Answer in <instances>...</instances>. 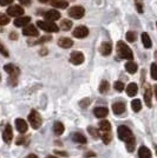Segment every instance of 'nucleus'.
I'll return each instance as SVG.
<instances>
[{
	"instance_id": "1",
	"label": "nucleus",
	"mask_w": 157,
	"mask_h": 158,
	"mask_svg": "<svg viewBox=\"0 0 157 158\" xmlns=\"http://www.w3.org/2000/svg\"><path fill=\"white\" fill-rule=\"evenodd\" d=\"M117 133L119 139L126 143V150L129 152L134 151L135 150V145H136V140H135V137H134L130 129L125 125H121L118 126Z\"/></svg>"
},
{
	"instance_id": "2",
	"label": "nucleus",
	"mask_w": 157,
	"mask_h": 158,
	"mask_svg": "<svg viewBox=\"0 0 157 158\" xmlns=\"http://www.w3.org/2000/svg\"><path fill=\"white\" fill-rule=\"evenodd\" d=\"M117 53L118 56L121 58H123V59L132 60V58H134V54H132L131 48L125 43H123V41H118L117 43Z\"/></svg>"
},
{
	"instance_id": "3",
	"label": "nucleus",
	"mask_w": 157,
	"mask_h": 158,
	"mask_svg": "<svg viewBox=\"0 0 157 158\" xmlns=\"http://www.w3.org/2000/svg\"><path fill=\"white\" fill-rule=\"evenodd\" d=\"M4 70L6 71L8 74H10V81L12 85H15L17 84V80H18V76H19V69L15 67L12 64H7V65L4 66Z\"/></svg>"
},
{
	"instance_id": "4",
	"label": "nucleus",
	"mask_w": 157,
	"mask_h": 158,
	"mask_svg": "<svg viewBox=\"0 0 157 158\" xmlns=\"http://www.w3.org/2000/svg\"><path fill=\"white\" fill-rule=\"evenodd\" d=\"M37 25L39 28H41L43 31H45V32H50V33H53V32H58L59 31V27L54 24V21H49V20H45V21H37Z\"/></svg>"
},
{
	"instance_id": "5",
	"label": "nucleus",
	"mask_w": 157,
	"mask_h": 158,
	"mask_svg": "<svg viewBox=\"0 0 157 158\" xmlns=\"http://www.w3.org/2000/svg\"><path fill=\"white\" fill-rule=\"evenodd\" d=\"M28 122H30V124L33 129H39L41 126V123H43L40 114L36 110H32L31 113L28 114Z\"/></svg>"
},
{
	"instance_id": "6",
	"label": "nucleus",
	"mask_w": 157,
	"mask_h": 158,
	"mask_svg": "<svg viewBox=\"0 0 157 158\" xmlns=\"http://www.w3.org/2000/svg\"><path fill=\"white\" fill-rule=\"evenodd\" d=\"M85 14V10L82 6H73L69 10V15L73 19H80Z\"/></svg>"
},
{
	"instance_id": "7",
	"label": "nucleus",
	"mask_w": 157,
	"mask_h": 158,
	"mask_svg": "<svg viewBox=\"0 0 157 158\" xmlns=\"http://www.w3.org/2000/svg\"><path fill=\"white\" fill-rule=\"evenodd\" d=\"M72 35L74 37V38H78V39H83V38H85L89 35V28L85 26H77L74 30H73V32H72Z\"/></svg>"
},
{
	"instance_id": "8",
	"label": "nucleus",
	"mask_w": 157,
	"mask_h": 158,
	"mask_svg": "<svg viewBox=\"0 0 157 158\" xmlns=\"http://www.w3.org/2000/svg\"><path fill=\"white\" fill-rule=\"evenodd\" d=\"M70 61L73 65H80L84 61V54L79 51H73L70 56Z\"/></svg>"
},
{
	"instance_id": "9",
	"label": "nucleus",
	"mask_w": 157,
	"mask_h": 158,
	"mask_svg": "<svg viewBox=\"0 0 157 158\" xmlns=\"http://www.w3.org/2000/svg\"><path fill=\"white\" fill-rule=\"evenodd\" d=\"M7 14L11 15V17H21L24 14V8L21 6H18V5H13V6L8 7L7 10Z\"/></svg>"
},
{
	"instance_id": "10",
	"label": "nucleus",
	"mask_w": 157,
	"mask_h": 158,
	"mask_svg": "<svg viewBox=\"0 0 157 158\" xmlns=\"http://www.w3.org/2000/svg\"><path fill=\"white\" fill-rule=\"evenodd\" d=\"M2 139H4V142L6 144H10L12 142V139H13V131H12V127H11L10 124H7L4 132H2Z\"/></svg>"
},
{
	"instance_id": "11",
	"label": "nucleus",
	"mask_w": 157,
	"mask_h": 158,
	"mask_svg": "<svg viewBox=\"0 0 157 158\" xmlns=\"http://www.w3.org/2000/svg\"><path fill=\"white\" fill-rule=\"evenodd\" d=\"M23 34L27 35V37H38V30L36 28V26L33 25H26V26L23 28Z\"/></svg>"
},
{
	"instance_id": "12",
	"label": "nucleus",
	"mask_w": 157,
	"mask_h": 158,
	"mask_svg": "<svg viewBox=\"0 0 157 158\" xmlns=\"http://www.w3.org/2000/svg\"><path fill=\"white\" fill-rule=\"evenodd\" d=\"M151 97H152V92H151V87L149 84L144 85V102L148 107H151Z\"/></svg>"
},
{
	"instance_id": "13",
	"label": "nucleus",
	"mask_w": 157,
	"mask_h": 158,
	"mask_svg": "<svg viewBox=\"0 0 157 158\" xmlns=\"http://www.w3.org/2000/svg\"><path fill=\"white\" fill-rule=\"evenodd\" d=\"M44 18H45V20H49V21H56L60 18V13L57 10H50L44 14Z\"/></svg>"
},
{
	"instance_id": "14",
	"label": "nucleus",
	"mask_w": 157,
	"mask_h": 158,
	"mask_svg": "<svg viewBox=\"0 0 157 158\" xmlns=\"http://www.w3.org/2000/svg\"><path fill=\"white\" fill-rule=\"evenodd\" d=\"M30 21H31L30 17H17V19L14 20V26L25 27L26 25H28Z\"/></svg>"
},
{
	"instance_id": "15",
	"label": "nucleus",
	"mask_w": 157,
	"mask_h": 158,
	"mask_svg": "<svg viewBox=\"0 0 157 158\" xmlns=\"http://www.w3.org/2000/svg\"><path fill=\"white\" fill-rule=\"evenodd\" d=\"M15 127L20 133H25L27 131V123L21 118L15 119Z\"/></svg>"
},
{
	"instance_id": "16",
	"label": "nucleus",
	"mask_w": 157,
	"mask_h": 158,
	"mask_svg": "<svg viewBox=\"0 0 157 158\" xmlns=\"http://www.w3.org/2000/svg\"><path fill=\"white\" fill-rule=\"evenodd\" d=\"M93 113H95V116L97 117V118H104L108 116V109L106 107H103V106H98V107H96L95 110H93Z\"/></svg>"
},
{
	"instance_id": "17",
	"label": "nucleus",
	"mask_w": 157,
	"mask_h": 158,
	"mask_svg": "<svg viewBox=\"0 0 157 158\" xmlns=\"http://www.w3.org/2000/svg\"><path fill=\"white\" fill-rule=\"evenodd\" d=\"M112 111L115 114H122L125 111V104L122 102H117L112 105Z\"/></svg>"
},
{
	"instance_id": "18",
	"label": "nucleus",
	"mask_w": 157,
	"mask_h": 158,
	"mask_svg": "<svg viewBox=\"0 0 157 158\" xmlns=\"http://www.w3.org/2000/svg\"><path fill=\"white\" fill-rule=\"evenodd\" d=\"M99 51H100V53H102L103 56H109V54L111 53V51H112L111 44H110V43H108V41L103 43V44L100 45V48H99Z\"/></svg>"
},
{
	"instance_id": "19",
	"label": "nucleus",
	"mask_w": 157,
	"mask_h": 158,
	"mask_svg": "<svg viewBox=\"0 0 157 158\" xmlns=\"http://www.w3.org/2000/svg\"><path fill=\"white\" fill-rule=\"evenodd\" d=\"M138 92V86L137 84H135V83H130L128 87H126V93H128V96L129 97H135Z\"/></svg>"
},
{
	"instance_id": "20",
	"label": "nucleus",
	"mask_w": 157,
	"mask_h": 158,
	"mask_svg": "<svg viewBox=\"0 0 157 158\" xmlns=\"http://www.w3.org/2000/svg\"><path fill=\"white\" fill-rule=\"evenodd\" d=\"M58 45L62 48H70L73 45V41L70 38H60L58 40Z\"/></svg>"
},
{
	"instance_id": "21",
	"label": "nucleus",
	"mask_w": 157,
	"mask_h": 158,
	"mask_svg": "<svg viewBox=\"0 0 157 158\" xmlns=\"http://www.w3.org/2000/svg\"><path fill=\"white\" fill-rule=\"evenodd\" d=\"M138 157L139 158H151V151L146 146H141L138 150Z\"/></svg>"
},
{
	"instance_id": "22",
	"label": "nucleus",
	"mask_w": 157,
	"mask_h": 158,
	"mask_svg": "<svg viewBox=\"0 0 157 158\" xmlns=\"http://www.w3.org/2000/svg\"><path fill=\"white\" fill-rule=\"evenodd\" d=\"M137 64L136 63H134L132 60H130V61H128L126 64H125V70L128 71L129 73H131V74H134V73L137 72Z\"/></svg>"
},
{
	"instance_id": "23",
	"label": "nucleus",
	"mask_w": 157,
	"mask_h": 158,
	"mask_svg": "<svg viewBox=\"0 0 157 158\" xmlns=\"http://www.w3.org/2000/svg\"><path fill=\"white\" fill-rule=\"evenodd\" d=\"M142 43H143V46L145 48H150L152 46V43H151V39L148 33H142Z\"/></svg>"
},
{
	"instance_id": "24",
	"label": "nucleus",
	"mask_w": 157,
	"mask_h": 158,
	"mask_svg": "<svg viewBox=\"0 0 157 158\" xmlns=\"http://www.w3.org/2000/svg\"><path fill=\"white\" fill-rule=\"evenodd\" d=\"M99 130L100 132H110L111 131V125L108 120H102L99 123Z\"/></svg>"
},
{
	"instance_id": "25",
	"label": "nucleus",
	"mask_w": 157,
	"mask_h": 158,
	"mask_svg": "<svg viewBox=\"0 0 157 158\" xmlns=\"http://www.w3.org/2000/svg\"><path fill=\"white\" fill-rule=\"evenodd\" d=\"M64 130H65V127L63 125V123H60V122H56V123H54V125H53V131H54L56 135L60 136V135L64 132Z\"/></svg>"
},
{
	"instance_id": "26",
	"label": "nucleus",
	"mask_w": 157,
	"mask_h": 158,
	"mask_svg": "<svg viewBox=\"0 0 157 158\" xmlns=\"http://www.w3.org/2000/svg\"><path fill=\"white\" fill-rule=\"evenodd\" d=\"M72 139H73L74 142H77V143H80V144H85L86 143V137L83 136L82 133H78V132L72 135Z\"/></svg>"
},
{
	"instance_id": "27",
	"label": "nucleus",
	"mask_w": 157,
	"mask_h": 158,
	"mask_svg": "<svg viewBox=\"0 0 157 158\" xmlns=\"http://www.w3.org/2000/svg\"><path fill=\"white\" fill-rule=\"evenodd\" d=\"M51 5L56 8H66L69 6V2L66 0H54Z\"/></svg>"
},
{
	"instance_id": "28",
	"label": "nucleus",
	"mask_w": 157,
	"mask_h": 158,
	"mask_svg": "<svg viewBox=\"0 0 157 158\" xmlns=\"http://www.w3.org/2000/svg\"><path fill=\"white\" fill-rule=\"evenodd\" d=\"M60 28L64 30V31H70L72 28V21L67 19L62 20V23H60Z\"/></svg>"
},
{
	"instance_id": "29",
	"label": "nucleus",
	"mask_w": 157,
	"mask_h": 158,
	"mask_svg": "<svg viewBox=\"0 0 157 158\" xmlns=\"http://www.w3.org/2000/svg\"><path fill=\"white\" fill-rule=\"evenodd\" d=\"M131 107H132V110L135 112L141 111V109H142V103H141V100H139V99H134V100L131 102Z\"/></svg>"
},
{
	"instance_id": "30",
	"label": "nucleus",
	"mask_w": 157,
	"mask_h": 158,
	"mask_svg": "<svg viewBox=\"0 0 157 158\" xmlns=\"http://www.w3.org/2000/svg\"><path fill=\"white\" fill-rule=\"evenodd\" d=\"M109 89H110V84H109L106 80H103V81L100 83V85H99V92L106 93L109 91Z\"/></svg>"
},
{
	"instance_id": "31",
	"label": "nucleus",
	"mask_w": 157,
	"mask_h": 158,
	"mask_svg": "<svg viewBox=\"0 0 157 158\" xmlns=\"http://www.w3.org/2000/svg\"><path fill=\"white\" fill-rule=\"evenodd\" d=\"M102 139L105 144H109L111 142L112 136H111V131L110 132H102Z\"/></svg>"
},
{
	"instance_id": "32",
	"label": "nucleus",
	"mask_w": 157,
	"mask_h": 158,
	"mask_svg": "<svg viewBox=\"0 0 157 158\" xmlns=\"http://www.w3.org/2000/svg\"><path fill=\"white\" fill-rule=\"evenodd\" d=\"M136 39H137V34H136V32L129 31V32L126 33V40H128L129 43H134V41H136Z\"/></svg>"
},
{
	"instance_id": "33",
	"label": "nucleus",
	"mask_w": 157,
	"mask_h": 158,
	"mask_svg": "<svg viewBox=\"0 0 157 158\" xmlns=\"http://www.w3.org/2000/svg\"><path fill=\"white\" fill-rule=\"evenodd\" d=\"M150 72H151V78L154 80H157V64L152 63L150 67Z\"/></svg>"
},
{
	"instance_id": "34",
	"label": "nucleus",
	"mask_w": 157,
	"mask_h": 158,
	"mask_svg": "<svg viewBox=\"0 0 157 158\" xmlns=\"http://www.w3.org/2000/svg\"><path fill=\"white\" fill-rule=\"evenodd\" d=\"M10 23V19L6 14L0 13V26H4V25H7Z\"/></svg>"
},
{
	"instance_id": "35",
	"label": "nucleus",
	"mask_w": 157,
	"mask_h": 158,
	"mask_svg": "<svg viewBox=\"0 0 157 158\" xmlns=\"http://www.w3.org/2000/svg\"><path fill=\"white\" fill-rule=\"evenodd\" d=\"M87 131H89V133H90V135H91V136L95 139L98 138V131H97L95 127H92V126H89V127H87Z\"/></svg>"
},
{
	"instance_id": "36",
	"label": "nucleus",
	"mask_w": 157,
	"mask_h": 158,
	"mask_svg": "<svg viewBox=\"0 0 157 158\" xmlns=\"http://www.w3.org/2000/svg\"><path fill=\"white\" fill-rule=\"evenodd\" d=\"M113 87H115V90H116V91L122 92V91L124 90V84H123L122 81H116V83H115V85H113Z\"/></svg>"
},
{
	"instance_id": "37",
	"label": "nucleus",
	"mask_w": 157,
	"mask_h": 158,
	"mask_svg": "<svg viewBox=\"0 0 157 158\" xmlns=\"http://www.w3.org/2000/svg\"><path fill=\"white\" fill-rule=\"evenodd\" d=\"M135 4H136V7H137V11L139 13L143 12V2L142 0H135Z\"/></svg>"
},
{
	"instance_id": "38",
	"label": "nucleus",
	"mask_w": 157,
	"mask_h": 158,
	"mask_svg": "<svg viewBox=\"0 0 157 158\" xmlns=\"http://www.w3.org/2000/svg\"><path fill=\"white\" fill-rule=\"evenodd\" d=\"M51 40V37L50 35H44V37H41L39 40H36V43H33V44H41V43H45V41H50Z\"/></svg>"
},
{
	"instance_id": "39",
	"label": "nucleus",
	"mask_w": 157,
	"mask_h": 158,
	"mask_svg": "<svg viewBox=\"0 0 157 158\" xmlns=\"http://www.w3.org/2000/svg\"><path fill=\"white\" fill-rule=\"evenodd\" d=\"M0 53H1L4 57H8V51L6 50V47L2 45L1 41H0Z\"/></svg>"
},
{
	"instance_id": "40",
	"label": "nucleus",
	"mask_w": 157,
	"mask_h": 158,
	"mask_svg": "<svg viewBox=\"0 0 157 158\" xmlns=\"http://www.w3.org/2000/svg\"><path fill=\"white\" fill-rule=\"evenodd\" d=\"M13 2V0H0V5L1 6H7V5H11Z\"/></svg>"
},
{
	"instance_id": "41",
	"label": "nucleus",
	"mask_w": 157,
	"mask_h": 158,
	"mask_svg": "<svg viewBox=\"0 0 157 158\" xmlns=\"http://www.w3.org/2000/svg\"><path fill=\"white\" fill-rule=\"evenodd\" d=\"M89 104H90V99L89 98H85V100H82V102H80V106H82V107H86Z\"/></svg>"
},
{
	"instance_id": "42",
	"label": "nucleus",
	"mask_w": 157,
	"mask_h": 158,
	"mask_svg": "<svg viewBox=\"0 0 157 158\" xmlns=\"http://www.w3.org/2000/svg\"><path fill=\"white\" fill-rule=\"evenodd\" d=\"M25 142H26V138L21 136V137H19V138L17 139V145H21L23 143H25Z\"/></svg>"
},
{
	"instance_id": "43",
	"label": "nucleus",
	"mask_w": 157,
	"mask_h": 158,
	"mask_svg": "<svg viewBox=\"0 0 157 158\" xmlns=\"http://www.w3.org/2000/svg\"><path fill=\"white\" fill-rule=\"evenodd\" d=\"M19 2L24 6H30L31 5V0H19Z\"/></svg>"
},
{
	"instance_id": "44",
	"label": "nucleus",
	"mask_w": 157,
	"mask_h": 158,
	"mask_svg": "<svg viewBox=\"0 0 157 158\" xmlns=\"http://www.w3.org/2000/svg\"><path fill=\"white\" fill-rule=\"evenodd\" d=\"M54 0H39V2L41 4H52Z\"/></svg>"
},
{
	"instance_id": "45",
	"label": "nucleus",
	"mask_w": 157,
	"mask_h": 158,
	"mask_svg": "<svg viewBox=\"0 0 157 158\" xmlns=\"http://www.w3.org/2000/svg\"><path fill=\"white\" fill-rule=\"evenodd\" d=\"M11 39H12V40L18 39V34H17L15 32H12V33H11Z\"/></svg>"
},
{
	"instance_id": "46",
	"label": "nucleus",
	"mask_w": 157,
	"mask_h": 158,
	"mask_svg": "<svg viewBox=\"0 0 157 158\" xmlns=\"http://www.w3.org/2000/svg\"><path fill=\"white\" fill-rule=\"evenodd\" d=\"M25 158H38V156L37 155H33V153H31V155H28L27 157H25Z\"/></svg>"
},
{
	"instance_id": "47",
	"label": "nucleus",
	"mask_w": 157,
	"mask_h": 158,
	"mask_svg": "<svg viewBox=\"0 0 157 158\" xmlns=\"http://www.w3.org/2000/svg\"><path fill=\"white\" fill-rule=\"evenodd\" d=\"M54 153H59L60 156H67V153L66 152H59V151H54Z\"/></svg>"
},
{
	"instance_id": "48",
	"label": "nucleus",
	"mask_w": 157,
	"mask_h": 158,
	"mask_svg": "<svg viewBox=\"0 0 157 158\" xmlns=\"http://www.w3.org/2000/svg\"><path fill=\"white\" fill-rule=\"evenodd\" d=\"M92 156H93V157H95V156H96V155H95V153H92V152H89V153H87V155H86V157H92Z\"/></svg>"
},
{
	"instance_id": "49",
	"label": "nucleus",
	"mask_w": 157,
	"mask_h": 158,
	"mask_svg": "<svg viewBox=\"0 0 157 158\" xmlns=\"http://www.w3.org/2000/svg\"><path fill=\"white\" fill-rule=\"evenodd\" d=\"M47 54V50H45V48H43V50H41V52H40V54Z\"/></svg>"
},
{
	"instance_id": "50",
	"label": "nucleus",
	"mask_w": 157,
	"mask_h": 158,
	"mask_svg": "<svg viewBox=\"0 0 157 158\" xmlns=\"http://www.w3.org/2000/svg\"><path fill=\"white\" fill-rule=\"evenodd\" d=\"M155 96H156V99H157V85H155Z\"/></svg>"
},
{
	"instance_id": "51",
	"label": "nucleus",
	"mask_w": 157,
	"mask_h": 158,
	"mask_svg": "<svg viewBox=\"0 0 157 158\" xmlns=\"http://www.w3.org/2000/svg\"><path fill=\"white\" fill-rule=\"evenodd\" d=\"M46 158H57V157H54V156H49V157H46Z\"/></svg>"
},
{
	"instance_id": "52",
	"label": "nucleus",
	"mask_w": 157,
	"mask_h": 158,
	"mask_svg": "<svg viewBox=\"0 0 157 158\" xmlns=\"http://www.w3.org/2000/svg\"><path fill=\"white\" fill-rule=\"evenodd\" d=\"M155 150H156V155H157V145H155Z\"/></svg>"
},
{
	"instance_id": "53",
	"label": "nucleus",
	"mask_w": 157,
	"mask_h": 158,
	"mask_svg": "<svg viewBox=\"0 0 157 158\" xmlns=\"http://www.w3.org/2000/svg\"><path fill=\"white\" fill-rule=\"evenodd\" d=\"M0 80H1V76H0Z\"/></svg>"
},
{
	"instance_id": "54",
	"label": "nucleus",
	"mask_w": 157,
	"mask_h": 158,
	"mask_svg": "<svg viewBox=\"0 0 157 158\" xmlns=\"http://www.w3.org/2000/svg\"><path fill=\"white\" fill-rule=\"evenodd\" d=\"M156 26H157V23H156Z\"/></svg>"
}]
</instances>
